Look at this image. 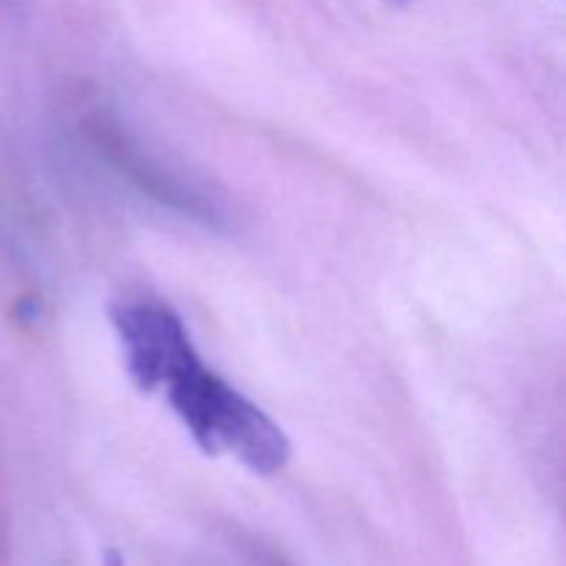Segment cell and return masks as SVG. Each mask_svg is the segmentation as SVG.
<instances>
[{
    "instance_id": "obj_3",
    "label": "cell",
    "mask_w": 566,
    "mask_h": 566,
    "mask_svg": "<svg viewBox=\"0 0 566 566\" xmlns=\"http://www.w3.org/2000/svg\"><path fill=\"white\" fill-rule=\"evenodd\" d=\"M396 3H407V0H396Z\"/></svg>"
},
{
    "instance_id": "obj_1",
    "label": "cell",
    "mask_w": 566,
    "mask_h": 566,
    "mask_svg": "<svg viewBox=\"0 0 566 566\" xmlns=\"http://www.w3.org/2000/svg\"><path fill=\"white\" fill-rule=\"evenodd\" d=\"M111 321L133 385L160 392L205 453H230L258 475L285 468L291 459L285 431L202 363L175 310L130 298L111 307Z\"/></svg>"
},
{
    "instance_id": "obj_2",
    "label": "cell",
    "mask_w": 566,
    "mask_h": 566,
    "mask_svg": "<svg viewBox=\"0 0 566 566\" xmlns=\"http://www.w3.org/2000/svg\"><path fill=\"white\" fill-rule=\"evenodd\" d=\"M88 130H92V138L94 144H97L99 153H103L127 180L136 182L147 197L169 205L171 210H180L188 219L219 221L221 208H216L210 193H205L199 186L193 188L186 175H177V171H171V166L153 158L147 149L138 147L133 138H127V133H122L119 127L111 125L108 119L92 122Z\"/></svg>"
}]
</instances>
